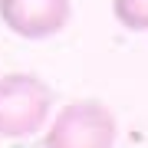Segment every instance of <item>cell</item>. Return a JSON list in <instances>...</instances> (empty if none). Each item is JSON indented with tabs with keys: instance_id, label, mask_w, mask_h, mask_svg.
Masks as SVG:
<instances>
[{
	"instance_id": "3957f363",
	"label": "cell",
	"mask_w": 148,
	"mask_h": 148,
	"mask_svg": "<svg viewBox=\"0 0 148 148\" xmlns=\"http://www.w3.org/2000/svg\"><path fill=\"white\" fill-rule=\"evenodd\" d=\"M0 20L23 40H46L69 20V0H0Z\"/></svg>"
},
{
	"instance_id": "7a4b0ae2",
	"label": "cell",
	"mask_w": 148,
	"mask_h": 148,
	"mask_svg": "<svg viewBox=\"0 0 148 148\" xmlns=\"http://www.w3.org/2000/svg\"><path fill=\"white\" fill-rule=\"evenodd\" d=\"M112 145H115V115L99 99L66 102L43 138V148H112Z\"/></svg>"
},
{
	"instance_id": "6da1fadb",
	"label": "cell",
	"mask_w": 148,
	"mask_h": 148,
	"mask_svg": "<svg viewBox=\"0 0 148 148\" xmlns=\"http://www.w3.org/2000/svg\"><path fill=\"white\" fill-rule=\"evenodd\" d=\"M53 109V89L33 73L0 76V135L23 138L46 125Z\"/></svg>"
},
{
	"instance_id": "277c9868",
	"label": "cell",
	"mask_w": 148,
	"mask_h": 148,
	"mask_svg": "<svg viewBox=\"0 0 148 148\" xmlns=\"http://www.w3.org/2000/svg\"><path fill=\"white\" fill-rule=\"evenodd\" d=\"M112 13L125 30H148V0H112Z\"/></svg>"
}]
</instances>
